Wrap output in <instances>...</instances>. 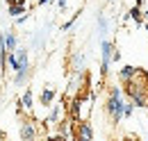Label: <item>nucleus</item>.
Masks as SVG:
<instances>
[{"label": "nucleus", "instance_id": "nucleus-6", "mask_svg": "<svg viewBox=\"0 0 148 141\" xmlns=\"http://www.w3.org/2000/svg\"><path fill=\"white\" fill-rule=\"evenodd\" d=\"M137 66H132V64H125V66H121L119 68V73H116V77H119V82L121 84H125V82H130L134 75H137Z\"/></svg>", "mask_w": 148, "mask_h": 141}, {"label": "nucleus", "instance_id": "nucleus-24", "mask_svg": "<svg viewBox=\"0 0 148 141\" xmlns=\"http://www.w3.org/2000/svg\"><path fill=\"white\" fill-rule=\"evenodd\" d=\"M146 109H148V103H146Z\"/></svg>", "mask_w": 148, "mask_h": 141}, {"label": "nucleus", "instance_id": "nucleus-20", "mask_svg": "<svg viewBox=\"0 0 148 141\" xmlns=\"http://www.w3.org/2000/svg\"><path fill=\"white\" fill-rule=\"evenodd\" d=\"M2 139H7V132H5L2 127H0V141H2Z\"/></svg>", "mask_w": 148, "mask_h": 141}, {"label": "nucleus", "instance_id": "nucleus-13", "mask_svg": "<svg viewBox=\"0 0 148 141\" xmlns=\"http://www.w3.org/2000/svg\"><path fill=\"white\" fill-rule=\"evenodd\" d=\"M96 25H98V34H100V36L107 34V30H110V23H107L105 14H98V18H96Z\"/></svg>", "mask_w": 148, "mask_h": 141}, {"label": "nucleus", "instance_id": "nucleus-23", "mask_svg": "<svg viewBox=\"0 0 148 141\" xmlns=\"http://www.w3.org/2000/svg\"><path fill=\"white\" fill-rule=\"evenodd\" d=\"M105 2H114V0H105Z\"/></svg>", "mask_w": 148, "mask_h": 141}, {"label": "nucleus", "instance_id": "nucleus-9", "mask_svg": "<svg viewBox=\"0 0 148 141\" xmlns=\"http://www.w3.org/2000/svg\"><path fill=\"white\" fill-rule=\"evenodd\" d=\"M2 41H5V48H7L9 53H14V50L18 48V39H16V34H14L12 30H5V32H2Z\"/></svg>", "mask_w": 148, "mask_h": 141}, {"label": "nucleus", "instance_id": "nucleus-2", "mask_svg": "<svg viewBox=\"0 0 148 141\" xmlns=\"http://www.w3.org/2000/svg\"><path fill=\"white\" fill-rule=\"evenodd\" d=\"M114 43L107 41V39H103L100 41V77L105 80L107 77V73H110V64H112V55H114Z\"/></svg>", "mask_w": 148, "mask_h": 141}, {"label": "nucleus", "instance_id": "nucleus-15", "mask_svg": "<svg viewBox=\"0 0 148 141\" xmlns=\"http://www.w3.org/2000/svg\"><path fill=\"white\" fill-rule=\"evenodd\" d=\"M134 109H137V107L132 105L130 100H125V109H123V118H132V116H134Z\"/></svg>", "mask_w": 148, "mask_h": 141}, {"label": "nucleus", "instance_id": "nucleus-1", "mask_svg": "<svg viewBox=\"0 0 148 141\" xmlns=\"http://www.w3.org/2000/svg\"><path fill=\"white\" fill-rule=\"evenodd\" d=\"M123 89L112 84L107 91V100H105V114L110 116V121L114 125H119L123 121V109H125V98H123Z\"/></svg>", "mask_w": 148, "mask_h": 141}, {"label": "nucleus", "instance_id": "nucleus-16", "mask_svg": "<svg viewBox=\"0 0 148 141\" xmlns=\"http://www.w3.org/2000/svg\"><path fill=\"white\" fill-rule=\"evenodd\" d=\"M77 16H80V12H75L73 16H71V18H69V21H66V23H64V25H62V32H69V30L73 27V23H75V21H77Z\"/></svg>", "mask_w": 148, "mask_h": 141}, {"label": "nucleus", "instance_id": "nucleus-4", "mask_svg": "<svg viewBox=\"0 0 148 141\" xmlns=\"http://www.w3.org/2000/svg\"><path fill=\"white\" fill-rule=\"evenodd\" d=\"M96 137V132H93V125L89 118H84V121H77L75 123V139L80 141H91Z\"/></svg>", "mask_w": 148, "mask_h": 141}, {"label": "nucleus", "instance_id": "nucleus-19", "mask_svg": "<svg viewBox=\"0 0 148 141\" xmlns=\"http://www.w3.org/2000/svg\"><path fill=\"white\" fill-rule=\"evenodd\" d=\"M57 5H59V9H66V5H69V0H59Z\"/></svg>", "mask_w": 148, "mask_h": 141}, {"label": "nucleus", "instance_id": "nucleus-10", "mask_svg": "<svg viewBox=\"0 0 148 141\" xmlns=\"http://www.w3.org/2000/svg\"><path fill=\"white\" fill-rule=\"evenodd\" d=\"M7 12H9V16H21V14H27V2L23 0V2H9L7 5Z\"/></svg>", "mask_w": 148, "mask_h": 141}, {"label": "nucleus", "instance_id": "nucleus-22", "mask_svg": "<svg viewBox=\"0 0 148 141\" xmlns=\"http://www.w3.org/2000/svg\"><path fill=\"white\" fill-rule=\"evenodd\" d=\"M144 27H146V32H148V23H144Z\"/></svg>", "mask_w": 148, "mask_h": 141}, {"label": "nucleus", "instance_id": "nucleus-5", "mask_svg": "<svg viewBox=\"0 0 148 141\" xmlns=\"http://www.w3.org/2000/svg\"><path fill=\"white\" fill-rule=\"evenodd\" d=\"M32 103H34V96H32V89H25V93L21 96V100L16 103V109H18V114H23V112H32Z\"/></svg>", "mask_w": 148, "mask_h": 141}, {"label": "nucleus", "instance_id": "nucleus-14", "mask_svg": "<svg viewBox=\"0 0 148 141\" xmlns=\"http://www.w3.org/2000/svg\"><path fill=\"white\" fill-rule=\"evenodd\" d=\"M71 70H84V57L75 53L71 57Z\"/></svg>", "mask_w": 148, "mask_h": 141}, {"label": "nucleus", "instance_id": "nucleus-18", "mask_svg": "<svg viewBox=\"0 0 148 141\" xmlns=\"http://www.w3.org/2000/svg\"><path fill=\"white\" fill-rule=\"evenodd\" d=\"M112 62H121V50L114 48V55H112Z\"/></svg>", "mask_w": 148, "mask_h": 141}, {"label": "nucleus", "instance_id": "nucleus-17", "mask_svg": "<svg viewBox=\"0 0 148 141\" xmlns=\"http://www.w3.org/2000/svg\"><path fill=\"white\" fill-rule=\"evenodd\" d=\"M27 18H30V14H21V16H16V25H25Z\"/></svg>", "mask_w": 148, "mask_h": 141}, {"label": "nucleus", "instance_id": "nucleus-21", "mask_svg": "<svg viewBox=\"0 0 148 141\" xmlns=\"http://www.w3.org/2000/svg\"><path fill=\"white\" fill-rule=\"evenodd\" d=\"M48 2H50V0H39V5H48Z\"/></svg>", "mask_w": 148, "mask_h": 141}, {"label": "nucleus", "instance_id": "nucleus-3", "mask_svg": "<svg viewBox=\"0 0 148 141\" xmlns=\"http://www.w3.org/2000/svg\"><path fill=\"white\" fill-rule=\"evenodd\" d=\"M41 134V130H39L37 121H32V118H23L21 121V127H18V137L23 141H34Z\"/></svg>", "mask_w": 148, "mask_h": 141}, {"label": "nucleus", "instance_id": "nucleus-8", "mask_svg": "<svg viewBox=\"0 0 148 141\" xmlns=\"http://www.w3.org/2000/svg\"><path fill=\"white\" fill-rule=\"evenodd\" d=\"M128 18H130V21H134V25H144V18H146V16H144V9H141V0L128 12Z\"/></svg>", "mask_w": 148, "mask_h": 141}, {"label": "nucleus", "instance_id": "nucleus-7", "mask_svg": "<svg viewBox=\"0 0 148 141\" xmlns=\"http://www.w3.org/2000/svg\"><path fill=\"white\" fill-rule=\"evenodd\" d=\"M55 98H57V91L53 87L41 89V93H39V103H41L43 107H50L53 103H55Z\"/></svg>", "mask_w": 148, "mask_h": 141}, {"label": "nucleus", "instance_id": "nucleus-11", "mask_svg": "<svg viewBox=\"0 0 148 141\" xmlns=\"http://www.w3.org/2000/svg\"><path fill=\"white\" fill-rule=\"evenodd\" d=\"M16 57H18V68H30V55H27V48H16Z\"/></svg>", "mask_w": 148, "mask_h": 141}, {"label": "nucleus", "instance_id": "nucleus-12", "mask_svg": "<svg viewBox=\"0 0 148 141\" xmlns=\"http://www.w3.org/2000/svg\"><path fill=\"white\" fill-rule=\"evenodd\" d=\"M27 77H30V68H18L14 73V84H16V87H23V84L27 82Z\"/></svg>", "mask_w": 148, "mask_h": 141}]
</instances>
